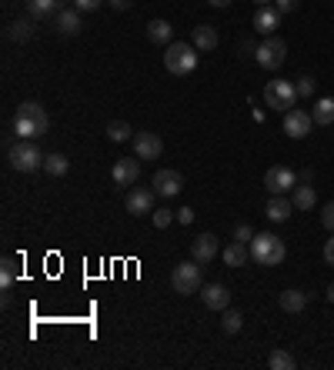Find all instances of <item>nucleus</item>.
<instances>
[{
	"mask_svg": "<svg viewBox=\"0 0 334 370\" xmlns=\"http://www.w3.org/2000/svg\"><path fill=\"white\" fill-rule=\"evenodd\" d=\"M201 300H204L207 311H227L231 307V290L224 287V284H207V287H201Z\"/></svg>",
	"mask_w": 334,
	"mask_h": 370,
	"instance_id": "16",
	"label": "nucleus"
},
{
	"mask_svg": "<svg viewBox=\"0 0 334 370\" xmlns=\"http://www.w3.org/2000/svg\"><path fill=\"white\" fill-rule=\"evenodd\" d=\"M254 60H258L264 71H278L281 64L288 60V44L274 34V37H264L258 44V50H254Z\"/></svg>",
	"mask_w": 334,
	"mask_h": 370,
	"instance_id": "6",
	"label": "nucleus"
},
{
	"mask_svg": "<svg viewBox=\"0 0 334 370\" xmlns=\"http://www.w3.org/2000/svg\"><path fill=\"white\" fill-rule=\"evenodd\" d=\"M148 37L150 44H174V27L167 24V20H150L148 24Z\"/></svg>",
	"mask_w": 334,
	"mask_h": 370,
	"instance_id": "24",
	"label": "nucleus"
},
{
	"mask_svg": "<svg viewBox=\"0 0 334 370\" xmlns=\"http://www.w3.org/2000/svg\"><path fill=\"white\" fill-rule=\"evenodd\" d=\"M297 184H315V170H311V167H304V170L297 174Z\"/></svg>",
	"mask_w": 334,
	"mask_h": 370,
	"instance_id": "39",
	"label": "nucleus"
},
{
	"mask_svg": "<svg viewBox=\"0 0 334 370\" xmlns=\"http://www.w3.org/2000/svg\"><path fill=\"white\" fill-rule=\"evenodd\" d=\"M44 157H47V154H44L34 140H17V144L7 147V160H10V167L20 170V174H34V170H40V167H44Z\"/></svg>",
	"mask_w": 334,
	"mask_h": 370,
	"instance_id": "3",
	"label": "nucleus"
},
{
	"mask_svg": "<svg viewBox=\"0 0 334 370\" xmlns=\"http://www.w3.org/2000/svg\"><path fill=\"white\" fill-rule=\"evenodd\" d=\"M161 154H164V140H161L154 130L134 133V157H141V160H157Z\"/></svg>",
	"mask_w": 334,
	"mask_h": 370,
	"instance_id": "7",
	"label": "nucleus"
},
{
	"mask_svg": "<svg viewBox=\"0 0 334 370\" xmlns=\"http://www.w3.org/2000/svg\"><path fill=\"white\" fill-rule=\"evenodd\" d=\"M111 177L117 187L137 184V177H141V157H124V160H117L111 170Z\"/></svg>",
	"mask_w": 334,
	"mask_h": 370,
	"instance_id": "13",
	"label": "nucleus"
},
{
	"mask_svg": "<svg viewBox=\"0 0 334 370\" xmlns=\"http://www.w3.org/2000/svg\"><path fill=\"white\" fill-rule=\"evenodd\" d=\"M218 254H221V243H218V237H214V234H201V237H194V243H191V257L197 260L201 267H204V263H211Z\"/></svg>",
	"mask_w": 334,
	"mask_h": 370,
	"instance_id": "12",
	"label": "nucleus"
},
{
	"mask_svg": "<svg viewBox=\"0 0 334 370\" xmlns=\"http://www.w3.org/2000/svg\"><path fill=\"white\" fill-rule=\"evenodd\" d=\"M311 117H315L317 127H331L334 124V97H321V100H315Z\"/></svg>",
	"mask_w": 334,
	"mask_h": 370,
	"instance_id": "23",
	"label": "nucleus"
},
{
	"mask_svg": "<svg viewBox=\"0 0 334 370\" xmlns=\"http://www.w3.org/2000/svg\"><path fill=\"white\" fill-rule=\"evenodd\" d=\"M295 87H297V97H315V77H308V74L297 77Z\"/></svg>",
	"mask_w": 334,
	"mask_h": 370,
	"instance_id": "33",
	"label": "nucleus"
},
{
	"mask_svg": "<svg viewBox=\"0 0 334 370\" xmlns=\"http://www.w3.org/2000/svg\"><path fill=\"white\" fill-rule=\"evenodd\" d=\"M264 187H267V194H288L297 187V174L291 167H271L264 174Z\"/></svg>",
	"mask_w": 334,
	"mask_h": 370,
	"instance_id": "9",
	"label": "nucleus"
},
{
	"mask_svg": "<svg viewBox=\"0 0 334 370\" xmlns=\"http://www.w3.org/2000/svg\"><path fill=\"white\" fill-rule=\"evenodd\" d=\"M107 3H111L114 10H128V7L134 3V0H107Z\"/></svg>",
	"mask_w": 334,
	"mask_h": 370,
	"instance_id": "42",
	"label": "nucleus"
},
{
	"mask_svg": "<svg viewBox=\"0 0 334 370\" xmlns=\"http://www.w3.org/2000/svg\"><path fill=\"white\" fill-rule=\"evenodd\" d=\"M17 113H24V117H44V113H47V111L40 107L37 100H24V104H20V107H17Z\"/></svg>",
	"mask_w": 334,
	"mask_h": 370,
	"instance_id": "34",
	"label": "nucleus"
},
{
	"mask_svg": "<svg viewBox=\"0 0 334 370\" xmlns=\"http://www.w3.org/2000/svg\"><path fill=\"white\" fill-rule=\"evenodd\" d=\"M177 221L191 223V221H194V210H191V207H181V210H177Z\"/></svg>",
	"mask_w": 334,
	"mask_h": 370,
	"instance_id": "41",
	"label": "nucleus"
},
{
	"mask_svg": "<svg viewBox=\"0 0 334 370\" xmlns=\"http://www.w3.org/2000/svg\"><path fill=\"white\" fill-rule=\"evenodd\" d=\"M60 10V0H27V14L30 17H47Z\"/></svg>",
	"mask_w": 334,
	"mask_h": 370,
	"instance_id": "29",
	"label": "nucleus"
},
{
	"mask_svg": "<svg viewBox=\"0 0 334 370\" xmlns=\"http://www.w3.org/2000/svg\"><path fill=\"white\" fill-rule=\"evenodd\" d=\"M17 277H20V260L17 257H3L0 260V287L7 290Z\"/></svg>",
	"mask_w": 334,
	"mask_h": 370,
	"instance_id": "25",
	"label": "nucleus"
},
{
	"mask_svg": "<svg viewBox=\"0 0 334 370\" xmlns=\"http://www.w3.org/2000/svg\"><path fill=\"white\" fill-rule=\"evenodd\" d=\"M51 127V117L44 113V117H24L17 113L14 117V133H17V140H34V137H44Z\"/></svg>",
	"mask_w": 334,
	"mask_h": 370,
	"instance_id": "8",
	"label": "nucleus"
},
{
	"mask_svg": "<svg viewBox=\"0 0 334 370\" xmlns=\"http://www.w3.org/2000/svg\"><path fill=\"white\" fill-rule=\"evenodd\" d=\"M107 137L114 144H128V140H134V130H130L128 120H111L107 124Z\"/></svg>",
	"mask_w": 334,
	"mask_h": 370,
	"instance_id": "28",
	"label": "nucleus"
},
{
	"mask_svg": "<svg viewBox=\"0 0 334 370\" xmlns=\"http://www.w3.org/2000/svg\"><path fill=\"white\" fill-rule=\"evenodd\" d=\"M281 14L278 7H271V3H264V7H258V14H254V30L258 34H264V37H274V30L281 27Z\"/></svg>",
	"mask_w": 334,
	"mask_h": 370,
	"instance_id": "14",
	"label": "nucleus"
},
{
	"mask_svg": "<svg viewBox=\"0 0 334 370\" xmlns=\"http://www.w3.org/2000/svg\"><path fill=\"white\" fill-rule=\"evenodd\" d=\"M274 7H278L281 14H291V10L301 7V0H274Z\"/></svg>",
	"mask_w": 334,
	"mask_h": 370,
	"instance_id": "38",
	"label": "nucleus"
},
{
	"mask_svg": "<svg viewBox=\"0 0 334 370\" xmlns=\"http://www.w3.org/2000/svg\"><path fill=\"white\" fill-rule=\"evenodd\" d=\"M207 3H211V7H218V10H221V7H227V3H231V0H207Z\"/></svg>",
	"mask_w": 334,
	"mask_h": 370,
	"instance_id": "43",
	"label": "nucleus"
},
{
	"mask_svg": "<svg viewBox=\"0 0 334 370\" xmlns=\"http://www.w3.org/2000/svg\"><path fill=\"white\" fill-rule=\"evenodd\" d=\"M221 257H224V263H227V267H244V263L251 260V247H247V243H241V241H231L221 250Z\"/></svg>",
	"mask_w": 334,
	"mask_h": 370,
	"instance_id": "19",
	"label": "nucleus"
},
{
	"mask_svg": "<svg viewBox=\"0 0 334 370\" xmlns=\"http://www.w3.org/2000/svg\"><path fill=\"white\" fill-rule=\"evenodd\" d=\"M201 284H204V277H201V263H197V260L177 263V267L170 270V287H174V294L191 297V294L201 290Z\"/></svg>",
	"mask_w": 334,
	"mask_h": 370,
	"instance_id": "4",
	"label": "nucleus"
},
{
	"mask_svg": "<svg viewBox=\"0 0 334 370\" xmlns=\"http://www.w3.org/2000/svg\"><path fill=\"white\" fill-rule=\"evenodd\" d=\"M267 367L271 370H291L295 367V357L288 351H271V357H267Z\"/></svg>",
	"mask_w": 334,
	"mask_h": 370,
	"instance_id": "31",
	"label": "nucleus"
},
{
	"mask_svg": "<svg viewBox=\"0 0 334 370\" xmlns=\"http://www.w3.org/2000/svg\"><path fill=\"white\" fill-rule=\"evenodd\" d=\"M44 170H47L51 177H64V174L71 170V160H67L64 154H47V157H44Z\"/></svg>",
	"mask_w": 334,
	"mask_h": 370,
	"instance_id": "27",
	"label": "nucleus"
},
{
	"mask_svg": "<svg viewBox=\"0 0 334 370\" xmlns=\"http://www.w3.org/2000/svg\"><path fill=\"white\" fill-rule=\"evenodd\" d=\"M264 104L274 107V111H291L297 104V87L291 80H267L264 84Z\"/></svg>",
	"mask_w": 334,
	"mask_h": 370,
	"instance_id": "5",
	"label": "nucleus"
},
{
	"mask_svg": "<svg viewBox=\"0 0 334 370\" xmlns=\"http://www.w3.org/2000/svg\"><path fill=\"white\" fill-rule=\"evenodd\" d=\"M264 214H267V221L271 223H284L291 214H295V204H291V197L288 194H271V201L264 207Z\"/></svg>",
	"mask_w": 334,
	"mask_h": 370,
	"instance_id": "18",
	"label": "nucleus"
},
{
	"mask_svg": "<svg viewBox=\"0 0 334 370\" xmlns=\"http://www.w3.org/2000/svg\"><path fill=\"white\" fill-rule=\"evenodd\" d=\"M197 50H204V54H211L218 44H221V37H218V30L211 27V24H201V27H194V40H191Z\"/></svg>",
	"mask_w": 334,
	"mask_h": 370,
	"instance_id": "20",
	"label": "nucleus"
},
{
	"mask_svg": "<svg viewBox=\"0 0 334 370\" xmlns=\"http://www.w3.org/2000/svg\"><path fill=\"white\" fill-rule=\"evenodd\" d=\"M324 297H328V304H334V284L328 287V294H324Z\"/></svg>",
	"mask_w": 334,
	"mask_h": 370,
	"instance_id": "44",
	"label": "nucleus"
},
{
	"mask_svg": "<svg viewBox=\"0 0 334 370\" xmlns=\"http://www.w3.org/2000/svg\"><path fill=\"white\" fill-rule=\"evenodd\" d=\"M234 241H241V243H251V241H254V230H251V227H247V223H238V227H234Z\"/></svg>",
	"mask_w": 334,
	"mask_h": 370,
	"instance_id": "35",
	"label": "nucleus"
},
{
	"mask_svg": "<svg viewBox=\"0 0 334 370\" xmlns=\"http://www.w3.org/2000/svg\"><path fill=\"white\" fill-rule=\"evenodd\" d=\"M164 67H167V74H174V77L194 74V67H197V47H194V44H184V40L167 44Z\"/></svg>",
	"mask_w": 334,
	"mask_h": 370,
	"instance_id": "2",
	"label": "nucleus"
},
{
	"mask_svg": "<svg viewBox=\"0 0 334 370\" xmlns=\"http://www.w3.org/2000/svg\"><path fill=\"white\" fill-rule=\"evenodd\" d=\"M278 304H281V311H284V314H301V311L308 307V294L291 287V290H281Z\"/></svg>",
	"mask_w": 334,
	"mask_h": 370,
	"instance_id": "21",
	"label": "nucleus"
},
{
	"mask_svg": "<svg viewBox=\"0 0 334 370\" xmlns=\"http://www.w3.org/2000/svg\"><path fill=\"white\" fill-rule=\"evenodd\" d=\"M311 127H315V117H311L308 111L291 107V111L284 113V133H288V137L301 140V137H308V133H311Z\"/></svg>",
	"mask_w": 334,
	"mask_h": 370,
	"instance_id": "10",
	"label": "nucleus"
},
{
	"mask_svg": "<svg viewBox=\"0 0 334 370\" xmlns=\"http://www.w3.org/2000/svg\"><path fill=\"white\" fill-rule=\"evenodd\" d=\"M254 3H258V7H264V3H271V0H254Z\"/></svg>",
	"mask_w": 334,
	"mask_h": 370,
	"instance_id": "45",
	"label": "nucleus"
},
{
	"mask_svg": "<svg viewBox=\"0 0 334 370\" xmlns=\"http://www.w3.org/2000/svg\"><path fill=\"white\" fill-rule=\"evenodd\" d=\"M291 204H295V210H315L317 190L311 184H297L295 190H291Z\"/></svg>",
	"mask_w": 334,
	"mask_h": 370,
	"instance_id": "22",
	"label": "nucleus"
},
{
	"mask_svg": "<svg viewBox=\"0 0 334 370\" xmlns=\"http://www.w3.org/2000/svg\"><path fill=\"white\" fill-rule=\"evenodd\" d=\"M54 27L60 37H77L80 34V10L77 7H60L54 14Z\"/></svg>",
	"mask_w": 334,
	"mask_h": 370,
	"instance_id": "15",
	"label": "nucleus"
},
{
	"mask_svg": "<svg viewBox=\"0 0 334 370\" xmlns=\"http://www.w3.org/2000/svg\"><path fill=\"white\" fill-rule=\"evenodd\" d=\"M251 247V260L254 263H261V267H278V263H284V257H288V247H284V241H281L278 234H254V241L247 243Z\"/></svg>",
	"mask_w": 334,
	"mask_h": 370,
	"instance_id": "1",
	"label": "nucleus"
},
{
	"mask_svg": "<svg viewBox=\"0 0 334 370\" xmlns=\"http://www.w3.org/2000/svg\"><path fill=\"white\" fill-rule=\"evenodd\" d=\"M321 223H324V227H328V230L334 234V201L321 207Z\"/></svg>",
	"mask_w": 334,
	"mask_h": 370,
	"instance_id": "36",
	"label": "nucleus"
},
{
	"mask_svg": "<svg viewBox=\"0 0 334 370\" xmlns=\"http://www.w3.org/2000/svg\"><path fill=\"white\" fill-rule=\"evenodd\" d=\"M150 217H154V227H157V230H164V227H170V223L177 221V210H167V207H157V210H154Z\"/></svg>",
	"mask_w": 334,
	"mask_h": 370,
	"instance_id": "32",
	"label": "nucleus"
},
{
	"mask_svg": "<svg viewBox=\"0 0 334 370\" xmlns=\"http://www.w3.org/2000/svg\"><path fill=\"white\" fill-rule=\"evenodd\" d=\"M154 194L157 197H177L181 194V187H184V177L177 174V170H170V167H161L157 174H154Z\"/></svg>",
	"mask_w": 334,
	"mask_h": 370,
	"instance_id": "11",
	"label": "nucleus"
},
{
	"mask_svg": "<svg viewBox=\"0 0 334 370\" xmlns=\"http://www.w3.org/2000/svg\"><path fill=\"white\" fill-rule=\"evenodd\" d=\"M324 263L334 267V234H331V241H324Z\"/></svg>",
	"mask_w": 334,
	"mask_h": 370,
	"instance_id": "40",
	"label": "nucleus"
},
{
	"mask_svg": "<svg viewBox=\"0 0 334 370\" xmlns=\"http://www.w3.org/2000/svg\"><path fill=\"white\" fill-rule=\"evenodd\" d=\"M244 327V317H241V311H224V317H221V331L224 333H238Z\"/></svg>",
	"mask_w": 334,
	"mask_h": 370,
	"instance_id": "30",
	"label": "nucleus"
},
{
	"mask_svg": "<svg viewBox=\"0 0 334 370\" xmlns=\"http://www.w3.org/2000/svg\"><path fill=\"white\" fill-rule=\"evenodd\" d=\"M74 7L80 10V14H91V10L100 7V0H74Z\"/></svg>",
	"mask_w": 334,
	"mask_h": 370,
	"instance_id": "37",
	"label": "nucleus"
},
{
	"mask_svg": "<svg viewBox=\"0 0 334 370\" xmlns=\"http://www.w3.org/2000/svg\"><path fill=\"white\" fill-rule=\"evenodd\" d=\"M128 214H134V217L154 214V190H148V187L130 190V194H128Z\"/></svg>",
	"mask_w": 334,
	"mask_h": 370,
	"instance_id": "17",
	"label": "nucleus"
},
{
	"mask_svg": "<svg viewBox=\"0 0 334 370\" xmlns=\"http://www.w3.org/2000/svg\"><path fill=\"white\" fill-rule=\"evenodd\" d=\"M7 37L14 40V44H27V40L34 37V24H30V20H14V24L7 27Z\"/></svg>",
	"mask_w": 334,
	"mask_h": 370,
	"instance_id": "26",
	"label": "nucleus"
}]
</instances>
